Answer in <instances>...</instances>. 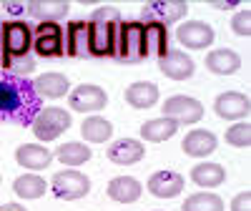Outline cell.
I'll list each match as a JSON object with an SVG mask.
<instances>
[{
  "mask_svg": "<svg viewBox=\"0 0 251 211\" xmlns=\"http://www.w3.org/2000/svg\"><path fill=\"white\" fill-rule=\"evenodd\" d=\"M38 111V96L33 83L25 80H0V118H15L18 123H33Z\"/></svg>",
  "mask_w": 251,
  "mask_h": 211,
  "instance_id": "1",
  "label": "cell"
},
{
  "mask_svg": "<svg viewBox=\"0 0 251 211\" xmlns=\"http://www.w3.org/2000/svg\"><path fill=\"white\" fill-rule=\"evenodd\" d=\"M88 23V46H91V58L93 55H111L113 53V43L121 33V13L113 5H103L96 8L91 13V18L86 20Z\"/></svg>",
  "mask_w": 251,
  "mask_h": 211,
  "instance_id": "2",
  "label": "cell"
},
{
  "mask_svg": "<svg viewBox=\"0 0 251 211\" xmlns=\"http://www.w3.org/2000/svg\"><path fill=\"white\" fill-rule=\"evenodd\" d=\"M33 51V28L28 23H3L0 30V60H3V68H8V63L15 58H25Z\"/></svg>",
  "mask_w": 251,
  "mask_h": 211,
  "instance_id": "3",
  "label": "cell"
},
{
  "mask_svg": "<svg viewBox=\"0 0 251 211\" xmlns=\"http://www.w3.org/2000/svg\"><path fill=\"white\" fill-rule=\"evenodd\" d=\"M116 60L121 63H138L146 55V38H143V23L138 20H131V23H123L121 26V33L113 43V53H111Z\"/></svg>",
  "mask_w": 251,
  "mask_h": 211,
  "instance_id": "4",
  "label": "cell"
},
{
  "mask_svg": "<svg viewBox=\"0 0 251 211\" xmlns=\"http://www.w3.org/2000/svg\"><path fill=\"white\" fill-rule=\"evenodd\" d=\"M188 13V5L183 0H153L146 3L141 10V20L138 23H158V26H174L176 20H183Z\"/></svg>",
  "mask_w": 251,
  "mask_h": 211,
  "instance_id": "5",
  "label": "cell"
},
{
  "mask_svg": "<svg viewBox=\"0 0 251 211\" xmlns=\"http://www.w3.org/2000/svg\"><path fill=\"white\" fill-rule=\"evenodd\" d=\"M71 129V113L63 108H40L33 118V133L40 141H55Z\"/></svg>",
  "mask_w": 251,
  "mask_h": 211,
  "instance_id": "6",
  "label": "cell"
},
{
  "mask_svg": "<svg viewBox=\"0 0 251 211\" xmlns=\"http://www.w3.org/2000/svg\"><path fill=\"white\" fill-rule=\"evenodd\" d=\"M33 51L40 58H60L66 53V38L58 23H40L33 30Z\"/></svg>",
  "mask_w": 251,
  "mask_h": 211,
  "instance_id": "7",
  "label": "cell"
},
{
  "mask_svg": "<svg viewBox=\"0 0 251 211\" xmlns=\"http://www.w3.org/2000/svg\"><path fill=\"white\" fill-rule=\"evenodd\" d=\"M91 191V179L83 171H60L53 176V194L63 201H75L88 196Z\"/></svg>",
  "mask_w": 251,
  "mask_h": 211,
  "instance_id": "8",
  "label": "cell"
},
{
  "mask_svg": "<svg viewBox=\"0 0 251 211\" xmlns=\"http://www.w3.org/2000/svg\"><path fill=\"white\" fill-rule=\"evenodd\" d=\"M163 116L174 118L178 126L181 123L191 126V123L203 118V106H201V101H196L191 96H171L163 103Z\"/></svg>",
  "mask_w": 251,
  "mask_h": 211,
  "instance_id": "9",
  "label": "cell"
},
{
  "mask_svg": "<svg viewBox=\"0 0 251 211\" xmlns=\"http://www.w3.org/2000/svg\"><path fill=\"white\" fill-rule=\"evenodd\" d=\"M68 103L73 111H80V113L103 111L108 103V93L100 86H96V83H80V86H75V91L68 93Z\"/></svg>",
  "mask_w": 251,
  "mask_h": 211,
  "instance_id": "10",
  "label": "cell"
},
{
  "mask_svg": "<svg viewBox=\"0 0 251 211\" xmlns=\"http://www.w3.org/2000/svg\"><path fill=\"white\" fill-rule=\"evenodd\" d=\"M176 38L183 48L191 51H203L214 43V28L203 23V20H188L176 30Z\"/></svg>",
  "mask_w": 251,
  "mask_h": 211,
  "instance_id": "11",
  "label": "cell"
},
{
  "mask_svg": "<svg viewBox=\"0 0 251 211\" xmlns=\"http://www.w3.org/2000/svg\"><path fill=\"white\" fill-rule=\"evenodd\" d=\"M158 68L166 78H171V80H188L196 71V63L183 51H169L163 58H158Z\"/></svg>",
  "mask_w": 251,
  "mask_h": 211,
  "instance_id": "12",
  "label": "cell"
},
{
  "mask_svg": "<svg viewBox=\"0 0 251 211\" xmlns=\"http://www.w3.org/2000/svg\"><path fill=\"white\" fill-rule=\"evenodd\" d=\"M214 111H216V116L224 118V121L246 118V116H249V98H246V93H239V91H226V93L216 96Z\"/></svg>",
  "mask_w": 251,
  "mask_h": 211,
  "instance_id": "13",
  "label": "cell"
},
{
  "mask_svg": "<svg viewBox=\"0 0 251 211\" xmlns=\"http://www.w3.org/2000/svg\"><path fill=\"white\" fill-rule=\"evenodd\" d=\"M216 146H219V138L211 133V131H206V129H196V131H188L181 141V149L186 156H194V158H206V156H211L216 151Z\"/></svg>",
  "mask_w": 251,
  "mask_h": 211,
  "instance_id": "14",
  "label": "cell"
},
{
  "mask_svg": "<svg viewBox=\"0 0 251 211\" xmlns=\"http://www.w3.org/2000/svg\"><path fill=\"white\" fill-rule=\"evenodd\" d=\"M106 156H108L111 163H118V166H133V163H138V161L146 156V149H143V143L136 141V138H118L116 143L108 146Z\"/></svg>",
  "mask_w": 251,
  "mask_h": 211,
  "instance_id": "15",
  "label": "cell"
},
{
  "mask_svg": "<svg viewBox=\"0 0 251 211\" xmlns=\"http://www.w3.org/2000/svg\"><path fill=\"white\" fill-rule=\"evenodd\" d=\"M183 186L186 181L178 171H156L149 179V191L156 199H176L183 191Z\"/></svg>",
  "mask_w": 251,
  "mask_h": 211,
  "instance_id": "16",
  "label": "cell"
},
{
  "mask_svg": "<svg viewBox=\"0 0 251 211\" xmlns=\"http://www.w3.org/2000/svg\"><path fill=\"white\" fill-rule=\"evenodd\" d=\"M15 161H18V166L28 168V171H43V168L50 166L53 154L40 143H23L15 151Z\"/></svg>",
  "mask_w": 251,
  "mask_h": 211,
  "instance_id": "17",
  "label": "cell"
},
{
  "mask_svg": "<svg viewBox=\"0 0 251 211\" xmlns=\"http://www.w3.org/2000/svg\"><path fill=\"white\" fill-rule=\"evenodd\" d=\"M66 53L73 58H91L88 46V23L86 20H73L66 28Z\"/></svg>",
  "mask_w": 251,
  "mask_h": 211,
  "instance_id": "18",
  "label": "cell"
},
{
  "mask_svg": "<svg viewBox=\"0 0 251 211\" xmlns=\"http://www.w3.org/2000/svg\"><path fill=\"white\" fill-rule=\"evenodd\" d=\"M33 91L35 96H43V98H63L71 93V80L63 73H43L35 78Z\"/></svg>",
  "mask_w": 251,
  "mask_h": 211,
  "instance_id": "19",
  "label": "cell"
},
{
  "mask_svg": "<svg viewBox=\"0 0 251 211\" xmlns=\"http://www.w3.org/2000/svg\"><path fill=\"white\" fill-rule=\"evenodd\" d=\"M25 8L33 18L40 20V23H58V20H63L71 10V5L66 0H33Z\"/></svg>",
  "mask_w": 251,
  "mask_h": 211,
  "instance_id": "20",
  "label": "cell"
},
{
  "mask_svg": "<svg viewBox=\"0 0 251 211\" xmlns=\"http://www.w3.org/2000/svg\"><path fill=\"white\" fill-rule=\"evenodd\" d=\"M126 103L133 106V108H151L158 101V86L151 80H136L126 88Z\"/></svg>",
  "mask_w": 251,
  "mask_h": 211,
  "instance_id": "21",
  "label": "cell"
},
{
  "mask_svg": "<svg viewBox=\"0 0 251 211\" xmlns=\"http://www.w3.org/2000/svg\"><path fill=\"white\" fill-rule=\"evenodd\" d=\"M206 68L216 76H234L241 68V58L231 48H219L206 55Z\"/></svg>",
  "mask_w": 251,
  "mask_h": 211,
  "instance_id": "22",
  "label": "cell"
},
{
  "mask_svg": "<svg viewBox=\"0 0 251 211\" xmlns=\"http://www.w3.org/2000/svg\"><path fill=\"white\" fill-rule=\"evenodd\" d=\"M143 194V186L133 176H116L108 181V196L118 204H133Z\"/></svg>",
  "mask_w": 251,
  "mask_h": 211,
  "instance_id": "23",
  "label": "cell"
},
{
  "mask_svg": "<svg viewBox=\"0 0 251 211\" xmlns=\"http://www.w3.org/2000/svg\"><path fill=\"white\" fill-rule=\"evenodd\" d=\"M176 131H178V123H176L174 118L161 116V118L146 121V123L141 126V138H143V141H151V143H161V141L174 138Z\"/></svg>",
  "mask_w": 251,
  "mask_h": 211,
  "instance_id": "24",
  "label": "cell"
},
{
  "mask_svg": "<svg viewBox=\"0 0 251 211\" xmlns=\"http://www.w3.org/2000/svg\"><path fill=\"white\" fill-rule=\"evenodd\" d=\"M191 181L201 188H216L226 181V171L221 163H211V161H203L199 163L194 171H191Z\"/></svg>",
  "mask_w": 251,
  "mask_h": 211,
  "instance_id": "25",
  "label": "cell"
},
{
  "mask_svg": "<svg viewBox=\"0 0 251 211\" xmlns=\"http://www.w3.org/2000/svg\"><path fill=\"white\" fill-rule=\"evenodd\" d=\"M143 38H146V55L163 58L169 53V30L158 23H146L143 26Z\"/></svg>",
  "mask_w": 251,
  "mask_h": 211,
  "instance_id": "26",
  "label": "cell"
},
{
  "mask_svg": "<svg viewBox=\"0 0 251 211\" xmlns=\"http://www.w3.org/2000/svg\"><path fill=\"white\" fill-rule=\"evenodd\" d=\"M80 133H83V138L91 141V143H106L113 136V123L108 118H103V116L96 113V116H88L86 121H83Z\"/></svg>",
  "mask_w": 251,
  "mask_h": 211,
  "instance_id": "27",
  "label": "cell"
},
{
  "mask_svg": "<svg viewBox=\"0 0 251 211\" xmlns=\"http://www.w3.org/2000/svg\"><path fill=\"white\" fill-rule=\"evenodd\" d=\"M48 188V181L38 174H23L13 181V191L20 199H40Z\"/></svg>",
  "mask_w": 251,
  "mask_h": 211,
  "instance_id": "28",
  "label": "cell"
},
{
  "mask_svg": "<svg viewBox=\"0 0 251 211\" xmlns=\"http://www.w3.org/2000/svg\"><path fill=\"white\" fill-rule=\"evenodd\" d=\"M55 156H58L60 163H66V166H83V163L91 161V149L86 143L71 141V143H63Z\"/></svg>",
  "mask_w": 251,
  "mask_h": 211,
  "instance_id": "29",
  "label": "cell"
},
{
  "mask_svg": "<svg viewBox=\"0 0 251 211\" xmlns=\"http://www.w3.org/2000/svg\"><path fill=\"white\" fill-rule=\"evenodd\" d=\"M181 211H224V199L211 191H201V194L188 196Z\"/></svg>",
  "mask_w": 251,
  "mask_h": 211,
  "instance_id": "30",
  "label": "cell"
},
{
  "mask_svg": "<svg viewBox=\"0 0 251 211\" xmlns=\"http://www.w3.org/2000/svg\"><path fill=\"white\" fill-rule=\"evenodd\" d=\"M226 141L231 146H236V149H246V146L251 143V126L246 121L228 126V129H226Z\"/></svg>",
  "mask_w": 251,
  "mask_h": 211,
  "instance_id": "31",
  "label": "cell"
},
{
  "mask_svg": "<svg viewBox=\"0 0 251 211\" xmlns=\"http://www.w3.org/2000/svg\"><path fill=\"white\" fill-rule=\"evenodd\" d=\"M231 30L236 35H244V38L251 33V10H239L231 18Z\"/></svg>",
  "mask_w": 251,
  "mask_h": 211,
  "instance_id": "32",
  "label": "cell"
},
{
  "mask_svg": "<svg viewBox=\"0 0 251 211\" xmlns=\"http://www.w3.org/2000/svg\"><path fill=\"white\" fill-rule=\"evenodd\" d=\"M35 68V60H33V55H25V58H15V60H10L8 63V73H18V76H23V73H30Z\"/></svg>",
  "mask_w": 251,
  "mask_h": 211,
  "instance_id": "33",
  "label": "cell"
},
{
  "mask_svg": "<svg viewBox=\"0 0 251 211\" xmlns=\"http://www.w3.org/2000/svg\"><path fill=\"white\" fill-rule=\"evenodd\" d=\"M231 211H251V194L249 191L236 194L231 201Z\"/></svg>",
  "mask_w": 251,
  "mask_h": 211,
  "instance_id": "34",
  "label": "cell"
},
{
  "mask_svg": "<svg viewBox=\"0 0 251 211\" xmlns=\"http://www.w3.org/2000/svg\"><path fill=\"white\" fill-rule=\"evenodd\" d=\"M3 8L8 10V13H13V15H18V13H23V3H3Z\"/></svg>",
  "mask_w": 251,
  "mask_h": 211,
  "instance_id": "35",
  "label": "cell"
},
{
  "mask_svg": "<svg viewBox=\"0 0 251 211\" xmlns=\"http://www.w3.org/2000/svg\"><path fill=\"white\" fill-rule=\"evenodd\" d=\"M239 5V0H226V3H216V0H214V3H211V8H236Z\"/></svg>",
  "mask_w": 251,
  "mask_h": 211,
  "instance_id": "36",
  "label": "cell"
},
{
  "mask_svg": "<svg viewBox=\"0 0 251 211\" xmlns=\"http://www.w3.org/2000/svg\"><path fill=\"white\" fill-rule=\"evenodd\" d=\"M0 211H28V209H23L20 204H3V206H0Z\"/></svg>",
  "mask_w": 251,
  "mask_h": 211,
  "instance_id": "37",
  "label": "cell"
},
{
  "mask_svg": "<svg viewBox=\"0 0 251 211\" xmlns=\"http://www.w3.org/2000/svg\"><path fill=\"white\" fill-rule=\"evenodd\" d=\"M0 30H3V23H0Z\"/></svg>",
  "mask_w": 251,
  "mask_h": 211,
  "instance_id": "38",
  "label": "cell"
},
{
  "mask_svg": "<svg viewBox=\"0 0 251 211\" xmlns=\"http://www.w3.org/2000/svg\"><path fill=\"white\" fill-rule=\"evenodd\" d=\"M0 181H3V176H0Z\"/></svg>",
  "mask_w": 251,
  "mask_h": 211,
  "instance_id": "39",
  "label": "cell"
}]
</instances>
